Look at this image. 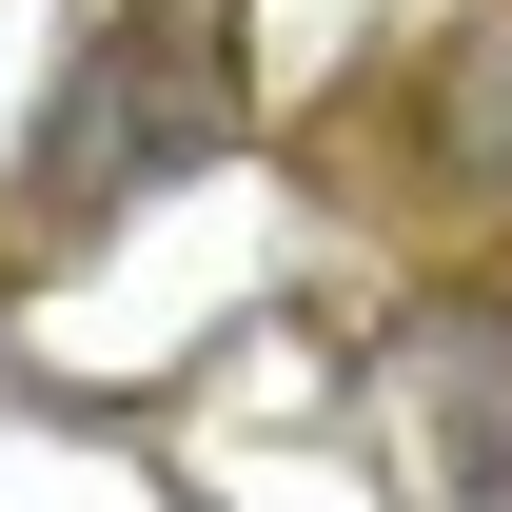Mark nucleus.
Wrapping results in <instances>:
<instances>
[{"mask_svg": "<svg viewBox=\"0 0 512 512\" xmlns=\"http://www.w3.org/2000/svg\"><path fill=\"white\" fill-rule=\"evenodd\" d=\"M434 434H453V473L512 512V335H473V355L434 375Z\"/></svg>", "mask_w": 512, "mask_h": 512, "instance_id": "1", "label": "nucleus"}]
</instances>
